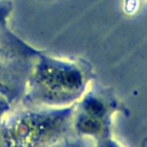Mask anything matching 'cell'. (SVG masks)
<instances>
[{
	"instance_id": "obj_1",
	"label": "cell",
	"mask_w": 147,
	"mask_h": 147,
	"mask_svg": "<svg viewBox=\"0 0 147 147\" xmlns=\"http://www.w3.org/2000/svg\"><path fill=\"white\" fill-rule=\"evenodd\" d=\"M80 128L83 131H86V132H90V131H95L97 128L96 123L93 120L90 119H82L80 122Z\"/></svg>"
},
{
	"instance_id": "obj_2",
	"label": "cell",
	"mask_w": 147,
	"mask_h": 147,
	"mask_svg": "<svg viewBox=\"0 0 147 147\" xmlns=\"http://www.w3.org/2000/svg\"><path fill=\"white\" fill-rule=\"evenodd\" d=\"M87 109H88L91 113H93V114H99V113H101V111H102L101 105L99 104V103L95 102V101L89 103L88 106H87Z\"/></svg>"
}]
</instances>
